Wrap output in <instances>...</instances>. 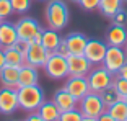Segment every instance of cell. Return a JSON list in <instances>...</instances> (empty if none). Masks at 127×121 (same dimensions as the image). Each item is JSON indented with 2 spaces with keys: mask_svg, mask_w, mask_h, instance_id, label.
<instances>
[{
  "mask_svg": "<svg viewBox=\"0 0 127 121\" xmlns=\"http://www.w3.org/2000/svg\"><path fill=\"white\" fill-rule=\"evenodd\" d=\"M46 100L44 90L39 85H28V87H18V103L23 111L33 113L37 111V108Z\"/></svg>",
  "mask_w": 127,
  "mask_h": 121,
  "instance_id": "cell-1",
  "label": "cell"
},
{
  "mask_svg": "<svg viewBox=\"0 0 127 121\" xmlns=\"http://www.w3.org/2000/svg\"><path fill=\"white\" fill-rule=\"evenodd\" d=\"M46 20L49 28L52 30H64L68 23V7L64 0H51L46 7Z\"/></svg>",
  "mask_w": 127,
  "mask_h": 121,
  "instance_id": "cell-2",
  "label": "cell"
},
{
  "mask_svg": "<svg viewBox=\"0 0 127 121\" xmlns=\"http://www.w3.org/2000/svg\"><path fill=\"white\" fill-rule=\"evenodd\" d=\"M78 110L82 111L83 116H93L98 118L101 113L106 111V105L103 103L98 92H88L78 102Z\"/></svg>",
  "mask_w": 127,
  "mask_h": 121,
  "instance_id": "cell-3",
  "label": "cell"
},
{
  "mask_svg": "<svg viewBox=\"0 0 127 121\" xmlns=\"http://www.w3.org/2000/svg\"><path fill=\"white\" fill-rule=\"evenodd\" d=\"M88 79V83H90V90L91 92H98L99 93L101 90H104L106 87L112 85V80H114V74L108 70L104 65H96L90 70V74L86 75Z\"/></svg>",
  "mask_w": 127,
  "mask_h": 121,
  "instance_id": "cell-4",
  "label": "cell"
},
{
  "mask_svg": "<svg viewBox=\"0 0 127 121\" xmlns=\"http://www.w3.org/2000/svg\"><path fill=\"white\" fill-rule=\"evenodd\" d=\"M49 79H64V77H68V65H67V57L60 56L59 53L52 51L49 54L47 60H46L44 67Z\"/></svg>",
  "mask_w": 127,
  "mask_h": 121,
  "instance_id": "cell-5",
  "label": "cell"
},
{
  "mask_svg": "<svg viewBox=\"0 0 127 121\" xmlns=\"http://www.w3.org/2000/svg\"><path fill=\"white\" fill-rule=\"evenodd\" d=\"M126 62H127V54L124 48H121V46H108L104 59H103V65L111 74L116 75Z\"/></svg>",
  "mask_w": 127,
  "mask_h": 121,
  "instance_id": "cell-6",
  "label": "cell"
},
{
  "mask_svg": "<svg viewBox=\"0 0 127 121\" xmlns=\"http://www.w3.org/2000/svg\"><path fill=\"white\" fill-rule=\"evenodd\" d=\"M20 108L18 103V88H0V113L10 116Z\"/></svg>",
  "mask_w": 127,
  "mask_h": 121,
  "instance_id": "cell-7",
  "label": "cell"
},
{
  "mask_svg": "<svg viewBox=\"0 0 127 121\" xmlns=\"http://www.w3.org/2000/svg\"><path fill=\"white\" fill-rule=\"evenodd\" d=\"M67 65H68V75H77V77H86L93 69V64L83 54H68Z\"/></svg>",
  "mask_w": 127,
  "mask_h": 121,
  "instance_id": "cell-8",
  "label": "cell"
},
{
  "mask_svg": "<svg viewBox=\"0 0 127 121\" xmlns=\"http://www.w3.org/2000/svg\"><path fill=\"white\" fill-rule=\"evenodd\" d=\"M52 51H47L41 43H30V48H28V53L25 56V62L36 69L44 67L46 60H47L49 54Z\"/></svg>",
  "mask_w": 127,
  "mask_h": 121,
  "instance_id": "cell-9",
  "label": "cell"
},
{
  "mask_svg": "<svg viewBox=\"0 0 127 121\" xmlns=\"http://www.w3.org/2000/svg\"><path fill=\"white\" fill-rule=\"evenodd\" d=\"M64 88H65L77 102H80L88 92H91L88 79H86V77H77V75H68Z\"/></svg>",
  "mask_w": 127,
  "mask_h": 121,
  "instance_id": "cell-10",
  "label": "cell"
},
{
  "mask_svg": "<svg viewBox=\"0 0 127 121\" xmlns=\"http://www.w3.org/2000/svg\"><path fill=\"white\" fill-rule=\"evenodd\" d=\"M15 28H16V33H18V38H23V39H26V41H30V43L34 39V36H36L37 33L42 31L41 25L34 18H31V16L20 18L18 21L15 23Z\"/></svg>",
  "mask_w": 127,
  "mask_h": 121,
  "instance_id": "cell-11",
  "label": "cell"
},
{
  "mask_svg": "<svg viewBox=\"0 0 127 121\" xmlns=\"http://www.w3.org/2000/svg\"><path fill=\"white\" fill-rule=\"evenodd\" d=\"M106 49H108V43H103L99 39H88L83 56L90 60L93 65H101L103 64V59H104Z\"/></svg>",
  "mask_w": 127,
  "mask_h": 121,
  "instance_id": "cell-12",
  "label": "cell"
},
{
  "mask_svg": "<svg viewBox=\"0 0 127 121\" xmlns=\"http://www.w3.org/2000/svg\"><path fill=\"white\" fill-rule=\"evenodd\" d=\"M106 43L108 46H124L127 44V30L124 28V25H114L108 30L106 33Z\"/></svg>",
  "mask_w": 127,
  "mask_h": 121,
  "instance_id": "cell-13",
  "label": "cell"
},
{
  "mask_svg": "<svg viewBox=\"0 0 127 121\" xmlns=\"http://www.w3.org/2000/svg\"><path fill=\"white\" fill-rule=\"evenodd\" d=\"M18 75H20V67L5 64L0 69V83L8 88H18Z\"/></svg>",
  "mask_w": 127,
  "mask_h": 121,
  "instance_id": "cell-14",
  "label": "cell"
},
{
  "mask_svg": "<svg viewBox=\"0 0 127 121\" xmlns=\"http://www.w3.org/2000/svg\"><path fill=\"white\" fill-rule=\"evenodd\" d=\"M16 39H18V33H16L15 23L2 20V23H0V46L2 48H8Z\"/></svg>",
  "mask_w": 127,
  "mask_h": 121,
  "instance_id": "cell-15",
  "label": "cell"
},
{
  "mask_svg": "<svg viewBox=\"0 0 127 121\" xmlns=\"http://www.w3.org/2000/svg\"><path fill=\"white\" fill-rule=\"evenodd\" d=\"M65 43H67L70 54H83L86 43H88V38L83 33H70L65 36Z\"/></svg>",
  "mask_w": 127,
  "mask_h": 121,
  "instance_id": "cell-16",
  "label": "cell"
},
{
  "mask_svg": "<svg viewBox=\"0 0 127 121\" xmlns=\"http://www.w3.org/2000/svg\"><path fill=\"white\" fill-rule=\"evenodd\" d=\"M39 75H37V69L30 64H25L20 67V75H18V87H28V85H36Z\"/></svg>",
  "mask_w": 127,
  "mask_h": 121,
  "instance_id": "cell-17",
  "label": "cell"
},
{
  "mask_svg": "<svg viewBox=\"0 0 127 121\" xmlns=\"http://www.w3.org/2000/svg\"><path fill=\"white\" fill-rule=\"evenodd\" d=\"M52 100H54V103L59 106L60 111H67V110H72V108H77V105H78V102H77L64 87L59 88V90L54 93Z\"/></svg>",
  "mask_w": 127,
  "mask_h": 121,
  "instance_id": "cell-18",
  "label": "cell"
},
{
  "mask_svg": "<svg viewBox=\"0 0 127 121\" xmlns=\"http://www.w3.org/2000/svg\"><path fill=\"white\" fill-rule=\"evenodd\" d=\"M37 113H39V116L42 118L44 121H59L60 118V113L62 111L59 110V106L52 102H42V105L37 108Z\"/></svg>",
  "mask_w": 127,
  "mask_h": 121,
  "instance_id": "cell-19",
  "label": "cell"
},
{
  "mask_svg": "<svg viewBox=\"0 0 127 121\" xmlns=\"http://www.w3.org/2000/svg\"><path fill=\"white\" fill-rule=\"evenodd\" d=\"M62 36L59 34L57 30L52 28H47V30H42V38H41V44L44 46L47 51H56L57 46H59Z\"/></svg>",
  "mask_w": 127,
  "mask_h": 121,
  "instance_id": "cell-20",
  "label": "cell"
},
{
  "mask_svg": "<svg viewBox=\"0 0 127 121\" xmlns=\"http://www.w3.org/2000/svg\"><path fill=\"white\" fill-rule=\"evenodd\" d=\"M122 0H99V7L98 10L108 18H112L117 11L122 8Z\"/></svg>",
  "mask_w": 127,
  "mask_h": 121,
  "instance_id": "cell-21",
  "label": "cell"
},
{
  "mask_svg": "<svg viewBox=\"0 0 127 121\" xmlns=\"http://www.w3.org/2000/svg\"><path fill=\"white\" fill-rule=\"evenodd\" d=\"M106 111H108L116 121H126L127 120V105L122 98L117 100L116 103H112L111 106H108Z\"/></svg>",
  "mask_w": 127,
  "mask_h": 121,
  "instance_id": "cell-22",
  "label": "cell"
},
{
  "mask_svg": "<svg viewBox=\"0 0 127 121\" xmlns=\"http://www.w3.org/2000/svg\"><path fill=\"white\" fill-rule=\"evenodd\" d=\"M3 54H5V64H10V65H16V67H21L25 64V56L20 54L15 48H3Z\"/></svg>",
  "mask_w": 127,
  "mask_h": 121,
  "instance_id": "cell-23",
  "label": "cell"
},
{
  "mask_svg": "<svg viewBox=\"0 0 127 121\" xmlns=\"http://www.w3.org/2000/svg\"><path fill=\"white\" fill-rule=\"evenodd\" d=\"M99 97H101V100H103V103L106 105V108H108V106H111L112 103H116L117 100H121L117 90L112 87V85L106 87L104 90H101V92H99Z\"/></svg>",
  "mask_w": 127,
  "mask_h": 121,
  "instance_id": "cell-24",
  "label": "cell"
},
{
  "mask_svg": "<svg viewBox=\"0 0 127 121\" xmlns=\"http://www.w3.org/2000/svg\"><path fill=\"white\" fill-rule=\"evenodd\" d=\"M82 118H83V115L78 108H72V110L62 111L59 121H82Z\"/></svg>",
  "mask_w": 127,
  "mask_h": 121,
  "instance_id": "cell-25",
  "label": "cell"
},
{
  "mask_svg": "<svg viewBox=\"0 0 127 121\" xmlns=\"http://www.w3.org/2000/svg\"><path fill=\"white\" fill-rule=\"evenodd\" d=\"M112 87L117 90L121 98L127 97V79L124 77H119V75H114V80H112Z\"/></svg>",
  "mask_w": 127,
  "mask_h": 121,
  "instance_id": "cell-26",
  "label": "cell"
},
{
  "mask_svg": "<svg viewBox=\"0 0 127 121\" xmlns=\"http://www.w3.org/2000/svg\"><path fill=\"white\" fill-rule=\"evenodd\" d=\"M10 2L13 11H16V13H26L31 8V0H10Z\"/></svg>",
  "mask_w": 127,
  "mask_h": 121,
  "instance_id": "cell-27",
  "label": "cell"
},
{
  "mask_svg": "<svg viewBox=\"0 0 127 121\" xmlns=\"http://www.w3.org/2000/svg\"><path fill=\"white\" fill-rule=\"evenodd\" d=\"M13 13V7H11L10 0H0V18L7 20Z\"/></svg>",
  "mask_w": 127,
  "mask_h": 121,
  "instance_id": "cell-28",
  "label": "cell"
},
{
  "mask_svg": "<svg viewBox=\"0 0 127 121\" xmlns=\"http://www.w3.org/2000/svg\"><path fill=\"white\" fill-rule=\"evenodd\" d=\"M11 48H15L16 51H18L20 54H23V56H26L28 53V48H30V41H26V39L23 38H18L13 44H11Z\"/></svg>",
  "mask_w": 127,
  "mask_h": 121,
  "instance_id": "cell-29",
  "label": "cell"
},
{
  "mask_svg": "<svg viewBox=\"0 0 127 121\" xmlns=\"http://www.w3.org/2000/svg\"><path fill=\"white\" fill-rule=\"evenodd\" d=\"M78 3L83 10L91 11V10H96L99 7V0H78Z\"/></svg>",
  "mask_w": 127,
  "mask_h": 121,
  "instance_id": "cell-30",
  "label": "cell"
},
{
  "mask_svg": "<svg viewBox=\"0 0 127 121\" xmlns=\"http://www.w3.org/2000/svg\"><path fill=\"white\" fill-rule=\"evenodd\" d=\"M111 20L114 21V25H126V23H127V11L121 8V10L117 11V13L112 16Z\"/></svg>",
  "mask_w": 127,
  "mask_h": 121,
  "instance_id": "cell-31",
  "label": "cell"
},
{
  "mask_svg": "<svg viewBox=\"0 0 127 121\" xmlns=\"http://www.w3.org/2000/svg\"><path fill=\"white\" fill-rule=\"evenodd\" d=\"M56 53H59L60 56H64V57H67L68 54H70V51H68V48H67V43H65V38L60 39V43H59V46H57Z\"/></svg>",
  "mask_w": 127,
  "mask_h": 121,
  "instance_id": "cell-32",
  "label": "cell"
},
{
  "mask_svg": "<svg viewBox=\"0 0 127 121\" xmlns=\"http://www.w3.org/2000/svg\"><path fill=\"white\" fill-rule=\"evenodd\" d=\"M25 121H44V120L39 116V113H37V111H33V113H30L26 116V120H25Z\"/></svg>",
  "mask_w": 127,
  "mask_h": 121,
  "instance_id": "cell-33",
  "label": "cell"
},
{
  "mask_svg": "<svg viewBox=\"0 0 127 121\" xmlns=\"http://www.w3.org/2000/svg\"><path fill=\"white\" fill-rule=\"evenodd\" d=\"M98 121H116V120H114L108 111H104V113H101L99 116H98Z\"/></svg>",
  "mask_w": 127,
  "mask_h": 121,
  "instance_id": "cell-34",
  "label": "cell"
},
{
  "mask_svg": "<svg viewBox=\"0 0 127 121\" xmlns=\"http://www.w3.org/2000/svg\"><path fill=\"white\" fill-rule=\"evenodd\" d=\"M116 75H119V77H124V79H127V62L122 65V67H121V70L117 72Z\"/></svg>",
  "mask_w": 127,
  "mask_h": 121,
  "instance_id": "cell-35",
  "label": "cell"
},
{
  "mask_svg": "<svg viewBox=\"0 0 127 121\" xmlns=\"http://www.w3.org/2000/svg\"><path fill=\"white\" fill-rule=\"evenodd\" d=\"M5 65V54H3V48H0V69Z\"/></svg>",
  "mask_w": 127,
  "mask_h": 121,
  "instance_id": "cell-36",
  "label": "cell"
},
{
  "mask_svg": "<svg viewBox=\"0 0 127 121\" xmlns=\"http://www.w3.org/2000/svg\"><path fill=\"white\" fill-rule=\"evenodd\" d=\"M82 121H98V118H93V116H83Z\"/></svg>",
  "mask_w": 127,
  "mask_h": 121,
  "instance_id": "cell-37",
  "label": "cell"
},
{
  "mask_svg": "<svg viewBox=\"0 0 127 121\" xmlns=\"http://www.w3.org/2000/svg\"><path fill=\"white\" fill-rule=\"evenodd\" d=\"M122 100H124V102H126V105H127V97H124V98H122Z\"/></svg>",
  "mask_w": 127,
  "mask_h": 121,
  "instance_id": "cell-38",
  "label": "cell"
},
{
  "mask_svg": "<svg viewBox=\"0 0 127 121\" xmlns=\"http://www.w3.org/2000/svg\"><path fill=\"white\" fill-rule=\"evenodd\" d=\"M124 49H126V54H127V44H126V46H124Z\"/></svg>",
  "mask_w": 127,
  "mask_h": 121,
  "instance_id": "cell-39",
  "label": "cell"
},
{
  "mask_svg": "<svg viewBox=\"0 0 127 121\" xmlns=\"http://www.w3.org/2000/svg\"><path fill=\"white\" fill-rule=\"evenodd\" d=\"M5 121H13V120H11V118H7V120H5Z\"/></svg>",
  "mask_w": 127,
  "mask_h": 121,
  "instance_id": "cell-40",
  "label": "cell"
},
{
  "mask_svg": "<svg viewBox=\"0 0 127 121\" xmlns=\"http://www.w3.org/2000/svg\"><path fill=\"white\" fill-rule=\"evenodd\" d=\"M73 2H78V0H73Z\"/></svg>",
  "mask_w": 127,
  "mask_h": 121,
  "instance_id": "cell-41",
  "label": "cell"
},
{
  "mask_svg": "<svg viewBox=\"0 0 127 121\" xmlns=\"http://www.w3.org/2000/svg\"><path fill=\"white\" fill-rule=\"evenodd\" d=\"M122 2H127V0H122Z\"/></svg>",
  "mask_w": 127,
  "mask_h": 121,
  "instance_id": "cell-42",
  "label": "cell"
},
{
  "mask_svg": "<svg viewBox=\"0 0 127 121\" xmlns=\"http://www.w3.org/2000/svg\"><path fill=\"white\" fill-rule=\"evenodd\" d=\"M0 23H2V18H0Z\"/></svg>",
  "mask_w": 127,
  "mask_h": 121,
  "instance_id": "cell-43",
  "label": "cell"
},
{
  "mask_svg": "<svg viewBox=\"0 0 127 121\" xmlns=\"http://www.w3.org/2000/svg\"><path fill=\"white\" fill-rule=\"evenodd\" d=\"M0 48H2V46H0Z\"/></svg>",
  "mask_w": 127,
  "mask_h": 121,
  "instance_id": "cell-44",
  "label": "cell"
},
{
  "mask_svg": "<svg viewBox=\"0 0 127 121\" xmlns=\"http://www.w3.org/2000/svg\"><path fill=\"white\" fill-rule=\"evenodd\" d=\"M126 121H127V120H126Z\"/></svg>",
  "mask_w": 127,
  "mask_h": 121,
  "instance_id": "cell-45",
  "label": "cell"
}]
</instances>
